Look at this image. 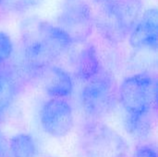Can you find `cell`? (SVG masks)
<instances>
[{"label": "cell", "mask_w": 158, "mask_h": 157, "mask_svg": "<svg viewBox=\"0 0 158 157\" xmlns=\"http://www.w3.org/2000/svg\"><path fill=\"white\" fill-rule=\"evenodd\" d=\"M43 130L53 138L67 136L74 126V115L70 104L61 97H51L40 111Z\"/></svg>", "instance_id": "cell-7"}, {"label": "cell", "mask_w": 158, "mask_h": 157, "mask_svg": "<svg viewBox=\"0 0 158 157\" xmlns=\"http://www.w3.org/2000/svg\"><path fill=\"white\" fill-rule=\"evenodd\" d=\"M10 157H38L39 146L35 138L25 132L18 133L8 141Z\"/></svg>", "instance_id": "cell-13"}, {"label": "cell", "mask_w": 158, "mask_h": 157, "mask_svg": "<svg viewBox=\"0 0 158 157\" xmlns=\"http://www.w3.org/2000/svg\"><path fill=\"white\" fill-rule=\"evenodd\" d=\"M23 54L30 67L55 64L73 43L56 24L39 18H27L20 24Z\"/></svg>", "instance_id": "cell-1"}, {"label": "cell", "mask_w": 158, "mask_h": 157, "mask_svg": "<svg viewBox=\"0 0 158 157\" xmlns=\"http://www.w3.org/2000/svg\"><path fill=\"white\" fill-rule=\"evenodd\" d=\"M44 0H0V9L8 13H24L37 6Z\"/></svg>", "instance_id": "cell-14"}, {"label": "cell", "mask_w": 158, "mask_h": 157, "mask_svg": "<svg viewBox=\"0 0 158 157\" xmlns=\"http://www.w3.org/2000/svg\"><path fill=\"white\" fill-rule=\"evenodd\" d=\"M56 22L73 43H82L93 32L94 15L86 0H63Z\"/></svg>", "instance_id": "cell-6"}, {"label": "cell", "mask_w": 158, "mask_h": 157, "mask_svg": "<svg viewBox=\"0 0 158 157\" xmlns=\"http://www.w3.org/2000/svg\"><path fill=\"white\" fill-rule=\"evenodd\" d=\"M118 98L126 115L154 114L157 104L156 80L147 73L129 76L121 82Z\"/></svg>", "instance_id": "cell-4"}, {"label": "cell", "mask_w": 158, "mask_h": 157, "mask_svg": "<svg viewBox=\"0 0 158 157\" xmlns=\"http://www.w3.org/2000/svg\"><path fill=\"white\" fill-rule=\"evenodd\" d=\"M14 50V45L11 37L4 32L0 31V65L4 64L9 59Z\"/></svg>", "instance_id": "cell-15"}, {"label": "cell", "mask_w": 158, "mask_h": 157, "mask_svg": "<svg viewBox=\"0 0 158 157\" xmlns=\"http://www.w3.org/2000/svg\"><path fill=\"white\" fill-rule=\"evenodd\" d=\"M94 15V28L113 43L123 42L143 14L142 0H114L99 5Z\"/></svg>", "instance_id": "cell-2"}, {"label": "cell", "mask_w": 158, "mask_h": 157, "mask_svg": "<svg viewBox=\"0 0 158 157\" xmlns=\"http://www.w3.org/2000/svg\"><path fill=\"white\" fill-rule=\"evenodd\" d=\"M0 157H10L8 150V141L0 130Z\"/></svg>", "instance_id": "cell-17"}, {"label": "cell", "mask_w": 158, "mask_h": 157, "mask_svg": "<svg viewBox=\"0 0 158 157\" xmlns=\"http://www.w3.org/2000/svg\"><path fill=\"white\" fill-rule=\"evenodd\" d=\"M126 131L137 141H146L154 130V114L126 115L124 119Z\"/></svg>", "instance_id": "cell-12"}, {"label": "cell", "mask_w": 158, "mask_h": 157, "mask_svg": "<svg viewBox=\"0 0 158 157\" xmlns=\"http://www.w3.org/2000/svg\"><path fill=\"white\" fill-rule=\"evenodd\" d=\"M102 68L95 47L90 43L85 44L75 59L74 69L76 77L80 81L86 82L97 75Z\"/></svg>", "instance_id": "cell-10"}, {"label": "cell", "mask_w": 158, "mask_h": 157, "mask_svg": "<svg viewBox=\"0 0 158 157\" xmlns=\"http://www.w3.org/2000/svg\"><path fill=\"white\" fill-rule=\"evenodd\" d=\"M118 91L112 76L105 69L85 82L81 92V105L89 119L100 120L115 109Z\"/></svg>", "instance_id": "cell-5"}, {"label": "cell", "mask_w": 158, "mask_h": 157, "mask_svg": "<svg viewBox=\"0 0 158 157\" xmlns=\"http://www.w3.org/2000/svg\"><path fill=\"white\" fill-rule=\"evenodd\" d=\"M131 157H157V151L153 144H143L136 149Z\"/></svg>", "instance_id": "cell-16"}, {"label": "cell", "mask_w": 158, "mask_h": 157, "mask_svg": "<svg viewBox=\"0 0 158 157\" xmlns=\"http://www.w3.org/2000/svg\"><path fill=\"white\" fill-rule=\"evenodd\" d=\"M135 49H156L158 43V12L156 7L145 10L129 35Z\"/></svg>", "instance_id": "cell-9"}, {"label": "cell", "mask_w": 158, "mask_h": 157, "mask_svg": "<svg viewBox=\"0 0 158 157\" xmlns=\"http://www.w3.org/2000/svg\"><path fill=\"white\" fill-rule=\"evenodd\" d=\"M33 81L50 97L66 98L73 91L71 76L64 68L55 64L30 67Z\"/></svg>", "instance_id": "cell-8"}, {"label": "cell", "mask_w": 158, "mask_h": 157, "mask_svg": "<svg viewBox=\"0 0 158 157\" xmlns=\"http://www.w3.org/2000/svg\"><path fill=\"white\" fill-rule=\"evenodd\" d=\"M95 3H97L98 5H103V4H106V3H109L111 1H114V0H94Z\"/></svg>", "instance_id": "cell-18"}, {"label": "cell", "mask_w": 158, "mask_h": 157, "mask_svg": "<svg viewBox=\"0 0 158 157\" xmlns=\"http://www.w3.org/2000/svg\"><path fill=\"white\" fill-rule=\"evenodd\" d=\"M77 151L81 157H126L129 145L113 128L90 119L79 130Z\"/></svg>", "instance_id": "cell-3"}, {"label": "cell", "mask_w": 158, "mask_h": 157, "mask_svg": "<svg viewBox=\"0 0 158 157\" xmlns=\"http://www.w3.org/2000/svg\"><path fill=\"white\" fill-rule=\"evenodd\" d=\"M19 93V82L15 74L4 64L0 65V118L13 105Z\"/></svg>", "instance_id": "cell-11"}]
</instances>
